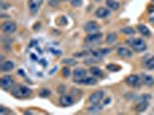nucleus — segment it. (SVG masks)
<instances>
[{
  "label": "nucleus",
  "instance_id": "nucleus-31",
  "mask_svg": "<svg viewBox=\"0 0 154 115\" xmlns=\"http://www.w3.org/2000/svg\"><path fill=\"white\" fill-rule=\"evenodd\" d=\"M65 90H66V88H65L64 85H60V86L58 88V92H59V93H64Z\"/></svg>",
  "mask_w": 154,
  "mask_h": 115
},
{
  "label": "nucleus",
  "instance_id": "nucleus-19",
  "mask_svg": "<svg viewBox=\"0 0 154 115\" xmlns=\"http://www.w3.org/2000/svg\"><path fill=\"white\" fill-rule=\"evenodd\" d=\"M106 4H107V7H109V9H111V10H117L121 6L119 2H117L115 0H107Z\"/></svg>",
  "mask_w": 154,
  "mask_h": 115
},
{
  "label": "nucleus",
  "instance_id": "nucleus-16",
  "mask_svg": "<svg viewBox=\"0 0 154 115\" xmlns=\"http://www.w3.org/2000/svg\"><path fill=\"white\" fill-rule=\"evenodd\" d=\"M86 76H87V71H86L85 69H82V68L74 69V71H73V77H74V81L81 79V78H84V77H86Z\"/></svg>",
  "mask_w": 154,
  "mask_h": 115
},
{
  "label": "nucleus",
  "instance_id": "nucleus-10",
  "mask_svg": "<svg viewBox=\"0 0 154 115\" xmlns=\"http://www.w3.org/2000/svg\"><path fill=\"white\" fill-rule=\"evenodd\" d=\"M84 29H85L87 33H94V32H97L100 30V25L96 22H94V21H89V22H87L85 24Z\"/></svg>",
  "mask_w": 154,
  "mask_h": 115
},
{
  "label": "nucleus",
  "instance_id": "nucleus-14",
  "mask_svg": "<svg viewBox=\"0 0 154 115\" xmlns=\"http://www.w3.org/2000/svg\"><path fill=\"white\" fill-rule=\"evenodd\" d=\"M117 55L121 58H130L132 56V51L126 47H118L117 48Z\"/></svg>",
  "mask_w": 154,
  "mask_h": 115
},
{
  "label": "nucleus",
  "instance_id": "nucleus-15",
  "mask_svg": "<svg viewBox=\"0 0 154 115\" xmlns=\"http://www.w3.org/2000/svg\"><path fill=\"white\" fill-rule=\"evenodd\" d=\"M14 67H15L14 62L11 61V60H7V61L1 62V65H0V70H1V71H11L12 69H14Z\"/></svg>",
  "mask_w": 154,
  "mask_h": 115
},
{
  "label": "nucleus",
  "instance_id": "nucleus-17",
  "mask_svg": "<svg viewBox=\"0 0 154 115\" xmlns=\"http://www.w3.org/2000/svg\"><path fill=\"white\" fill-rule=\"evenodd\" d=\"M138 31L140 32V35H143V36H145V37H149V36H151V31H149V29L147 28L146 25H144V24H139Z\"/></svg>",
  "mask_w": 154,
  "mask_h": 115
},
{
  "label": "nucleus",
  "instance_id": "nucleus-30",
  "mask_svg": "<svg viewBox=\"0 0 154 115\" xmlns=\"http://www.w3.org/2000/svg\"><path fill=\"white\" fill-rule=\"evenodd\" d=\"M49 4H50L52 7H56V6H58L59 0H49Z\"/></svg>",
  "mask_w": 154,
  "mask_h": 115
},
{
  "label": "nucleus",
  "instance_id": "nucleus-13",
  "mask_svg": "<svg viewBox=\"0 0 154 115\" xmlns=\"http://www.w3.org/2000/svg\"><path fill=\"white\" fill-rule=\"evenodd\" d=\"M75 83L78 84H85V85H94L97 83V81H96V77L93 76L92 77H84V78H81V79H78V81H74Z\"/></svg>",
  "mask_w": 154,
  "mask_h": 115
},
{
  "label": "nucleus",
  "instance_id": "nucleus-8",
  "mask_svg": "<svg viewBox=\"0 0 154 115\" xmlns=\"http://www.w3.org/2000/svg\"><path fill=\"white\" fill-rule=\"evenodd\" d=\"M1 30L4 31L5 33H7V35H11V33L16 31V24L14 22H12V21H6V22L2 23Z\"/></svg>",
  "mask_w": 154,
  "mask_h": 115
},
{
  "label": "nucleus",
  "instance_id": "nucleus-33",
  "mask_svg": "<svg viewBox=\"0 0 154 115\" xmlns=\"http://www.w3.org/2000/svg\"><path fill=\"white\" fill-rule=\"evenodd\" d=\"M62 1H66V0H62Z\"/></svg>",
  "mask_w": 154,
  "mask_h": 115
},
{
  "label": "nucleus",
  "instance_id": "nucleus-32",
  "mask_svg": "<svg viewBox=\"0 0 154 115\" xmlns=\"http://www.w3.org/2000/svg\"><path fill=\"white\" fill-rule=\"evenodd\" d=\"M148 21L152 23V24H154V15L149 16V19H148Z\"/></svg>",
  "mask_w": 154,
  "mask_h": 115
},
{
  "label": "nucleus",
  "instance_id": "nucleus-11",
  "mask_svg": "<svg viewBox=\"0 0 154 115\" xmlns=\"http://www.w3.org/2000/svg\"><path fill=\"white\" fill-rule=\"evenodd\" d=\"M111 14V12H110V9L106 7H99L96 10H95V16L97 17V19H107L109 17Z\"/></svg>",
  "mask_w": 154,
  "mask_h": 115
},
{
  "label": "nucleus",
  "instance_id": "nucleus-22",
  "mask_svg": "<svg viewBox=\"0 0 154 115\" xmlns=\"http://www.w3.org/2000/svg\"><path fill=\"white\" fill-rule=\"evenodd\" d=\"M116 40H117V35H116L115 32H110L107 36V38H106L107 44H114Z\"/></svg>",
  "mask_w": 154,
  "mask_h": 115
},
{
  "label": "nucleus",
  "instance_id": "nucleus-25",
  "mask_svg": "<svg viewBox=\"0 0 154 115\" xmlns=\"http://www.w3.org/2000/svg\"><path fill=\"white\" fill-rule=\"evenodd\" d=\"M63 63H64V65H75V63H77V61H75L74 59L66 58V59H64V60H63Z\"/></svg>",
  "mask_w": 154,
  "mask_h": 115
},
{
  "label": "nucleus",
  "instance_id": "nucleus-7",
  "mask_svg": "<svg viewBox=\"0 0 154 115\" xmlns=\"http://www.w3.org/2000/svg\"><path fill=\"white\" fill-rule=\"evenodd\" d=\"M103 98H104V91L99 90V91L93 92L92 94L89 96L88 101H89L91 104H100L101 101L103 100Z\"/></svg>",
  "mask_w": 154,
  "mask_h": 115
},
{
  "label": "nucleus",
  "instance_id": "nucleus-12",
  "mask_svg": "<svg viewBox=\"0 0 154 115\" xmlns=\"http://www.w3.org/2000/svg\"><path fill=\"white\" fill-rule=\"evenodd\" d=\"M73 102H74V98L72 96H66L65 94V96H62L60 99H59V104L63 107H69L71 105H73Z\"/></svg>",
  "mask_w": 154,
  "mask_h": 115
},
{
  "label": "nucleus",
  "instance_id": "nucleus-1",
  "mask_svg": "<svg viewBox=\"0 0 154 115\" xmlns=\"http://www.w3.org/2000/svg\"><path fill=\"white\" fill-rule=\"evenodd\" d=\"M125 43L130 46L133 51H136V52H138V53L144 52L147 48L146 43L141 38H129V39H126Z\"/></svg>",
  "mask_w": 154,
  "mask_h": 115
},
{
  "label": "nucleus",
  "instance_id": "nucleus-18",
  "mask_svg": "<svg viewBox=\"0 0 154 115\" xmlns=\"http://www.w3.org/2000/svg\"><path fill=\"white\" fill-rule=\"evenodd\" d=\"M103 109V105H101V104H93V106L91 107H88V113H99Z\"/></svg>",
  "mask_w": 154,
  "mask_h": 115
},
{
  "label": "nucleus",
  "instance_id": "nucleus-21",
  "mask_svg": "<svg viewBox=\"0 0 154 115\" xmlns=\"http://www.w3.org/2000/svg\"><path fill=\"white\" fill-rule=\"evenodd\" d=\"M89 71H91V74H92L93 76H95L96 78L97 77H103V73H102V70L99 67H92Z\"/></svg>",
  "mask_w": 154,
  "mask_h": 115
},
{
  "label": "nucleus",
  "instance_id": "nucleus-24",
  "mask_svg": "<svg viewBox=\"0 0 154 115\" xmlns=\"http://www.w3.org/2000/svg\"><path fill=\"white\" fill-rule=\"evenodd\" d=\"M121 32H123L125 35H134V29L131 28V27H125V28H122L121 29Z\"/></svg>",
  "mask_w": 154,
  "mask_h": 115
},
{
  "label": "nucleus",
  "instance_id": "nucleus-27",
  "mask_svg": "<svg viewBox=\"0 0 154 115\" xmlns=\"http://www.w3.org/2000/svg\"><path fill=\"white\" fill-rule=\"evenodd\" d=\"M62 74L64 77H69V75H71V71H69V69L67 68V67H64V68L62 69Z\"/></svg>",
  "mask_w": 154,
  "mask_h": 115
},
{
  "label": "nucleus",
  "instance_id": "nucleus-28",
  "mask_svg": "<svg viewBox=\"0 0 154 115\" xmlns=\"http://www.w3.org/2000/svg\"><path fill=\"white\" fill-rule=\"evenodd\" d=\"M107 68L111 71H118L119 70V66H116V65H108Z\"/></svg>",
  "mask_w": 154,
  "mask_h": 115
},
{
  "label": "nucleus",
  "instance_id": "nucleus-29",
  "mask_svg": "<svg viewBox=\"0 0 154 115\" xmlns=\"http://www.w3.org/2000/svg\"><path fill=\"white\" fill-rule=\"evenodd\" d=\"M39 96L41 97H48V96H50V91L48 89H43V90L39 91Z\"/></svg>",
  "mask_w": 154,
  "mask_h": 115
},
{
  "label": "nucleus",
  "instance_id": "nucleus-5",
  "mask_svg": "<svg viewBox=\"0 0 154 115\" xmlns=\"http://www.w3.org/2000/svg\"><path fill=\"white\" fill-rule=\"evenodd\" d=\"M43 1L44 0H28V8L31 15H35L38 13L39 8L43 5Z\"/></svg>",
  "mask_w": 154,
  "mask_h": 115
},
{
  "label": "nucleus",
  "instance_id": "nucleus-26",
  "mask_svg": "<svg viewBox=\"0 0 154 115\" xmlns=\"http://www.w3.org/2000/svg\"><path fill=\"white\" fill-rule=\"evenodd\" d=\"M82 4V0H71V5L73 7H80Z\"/></svg>",
  "mask_w": 154,
  "mask_h": 115
},
{
  "label": "nucleus",
  "instance_id": "nucleus-23",
  "mask_svg": "<svg viewBox=\"0 0 154 115\" xmlns=\"http://www.w3.org/2000/svg\"><path fill=\"white\" fill-rule=\"evenodd\" d=\"M144 66H145V68H146V69L153 70V69H154V55H153V56H151L148 60H146V61H145Z\"/></svg>",
  "mask_w": 154,
  "mask_h": 115
},
{
  "label": "nucleus",
  "instance_id": "nucleus-3",
  "mask_svg": "<svg viewBox=\"0 0 154 115\" xmlns=\"http://www.w3.org/2000/svg\"><path fill=\"white\" fill-rule=\"evenodd\" d=\"M151 98L149 94H143L138 98V101H137V105L134 106V111L137 113H141L144 111H146V108L148 107V100Z\"/></svg>",
  "mask_w": 154,
  "mask_h": 115
},
{
  "label": "nucleus",
  "instance_id": "nucleus-20",
  "mask_svg": "<svg viewBox=\"0 0 154 115\" xmlns=\"http://www.w3.org/2000/svg\"><path fill=\"white\" fill-rule=\"evenodd\" d=\"M141 78H143V82H144V84L148 85V86H152V85L154 84V78L152 76H149V75H146V74H144V75L141 76Z\"/></svg>",
  "mask_w": 154,
  "mask_h": 115
},
{
  "label": "nucleus",
  "instance_id": "nucleus-6",
  "mask_svg": "<svg viewBox=\"0 0 154 115\" xmlns=\"http://www.w3.org/2000/svg\"><path fill=\"white\" fill-rule=\"evenodd\" d=\"M14 83H15L14 77L11 76V75H5V76L1 77V79H0V85H1V88L5 89V90L11 89V88L14 85Z\"/></svg>",
  "mask_w": 154,
  "mask_h": 115
},
{
  "label": "nucleus",
  "instance_id": "nucleus-2",
  "mask_svg": "<svg viewBox=\"0 0 154 115\" xmlns=\"http://www.w3.org/2000/svg\"><path fill=\"white\" fill-rule=\"evenodd\" d=\"M12 94L15 98H19V99L28 98L31 94V89L28 86H24V85H17L12 90Z\"/></svg>",
  "mask_w": 154,
  "mask_h": 115
},
{
  "label": "nucleus",
  "instance_id": "nucleus-4",
  "mask_svg": "<svg viewBox=\"0 0 154 115\" xmlns=\"http://www.w3.org/2000/svg\"><path fill=\"white\" fill-rule=\"evenodd\" d=\"M102 38H103V35L97 31V32L87 35V37L85 38V43L87 45H96L102 40Z\"/></svg>",
  "mask_w": 154,
  "mask_h": 115
},
{
  "label": "nucleus",
  "instance_id": "nucleus-9",
  "mask_svg": "<svg viewBox=\"0 0 154 115\" xmlns=\"http://www.w3.org/2000/svg\"><path fill=\"white\" fill-rule=\"evenodd\" d=\"M125 82H126V84L132 86V88H138L141 83V78L138 75H130L125 78Z\"/></svg>",
  "mask_w": 154,
  "mask_h": 115
}]
</instances>
